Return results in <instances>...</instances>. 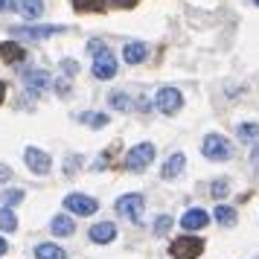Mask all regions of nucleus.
<instances>
[{"label": "nucleus", "mask_w": 259, "mask_h": 259, "mask_svg": "<svg viewBox=\"0 0 259 259\" xmlns=\"http://www.w3.org/2000/svg\"><path fill=\"white\" fill-rule=\"evenodd\" d=\"M201 152H204L207 160H222L224 163V160L233 157V143L227 137H222V134H207L204 143H201Z\"/></svg>", "instance_id": "1"}, {"label": "nucleus", "mask_w": 259, "mask_h": 259, "mask_svg": "<svg viewBox=\"0 0 259 259\" xmlns=\"http://www.w3.org/2000/svg\"><path fill=\"white\" fill-rule=\"evenodd\" d=\"M201 250H204L201 239H195V236H178L169 245V256L172 259H195V256H201Z\"/></svg>", "instance_id": "2"}, {"label": "nucleus", "mask_w": 259, "mask_h": 259, "mask_svg": "<svg viewBox=\"0 0 259 259\" xmlns=\"http://www.w3.org/2000/svg\"><path fill=\"white\" fill-rule=\"evenodd\" d=\"M152 160H154V146L152 143H140V146H134V149L125 154L122 166H125L128 172H143V169H149Z\"/></svg>", "instance_id": "3"}, {"label": "nucleus", "mask_w": 259, "mask_h": 259, "mask_svg": "<svg viewBox=\"0 0 259 259\" xmlns=\"http://www.w3.org/2000/svg\"><path fill=\"white\" fill-rule=\"evenodd\" d=\"M143 210H146V201H143L140 192H128L117 201V212L134 224H143Z\"/></svg>", "instance_id": "4"}, {"label": "nucleus", "mask_w": 259, "mask_h": 259, "mask_svg": "<svg viewBox=\"0 0 259 259\" xmlns=\"http://www.w3.org/2000/svg\"><path fill=\"white\" fill-rule=\"evenodd\" d=\"M154 105H157V111H160V114L172 117V114H178V111H181V105H184V96H181V91H178V88H160V91H157V99H154Z\"/></svg>", "instance_id": "5"}, {"label": "nucleus", "mask_w": 259, "mask_h": 259, "mask_svg": "<svg viewBox=\"0 0 259 259\" xmlns=\"http://www.w3.org/2000/svg\"><path fill=\"white\" fill-rule=\"evenodd\" d=\"M64 207L73 212V215H94L99 210V201L91 198V195H79V192H70L64 198Z\"/></svg>", "instance_id": "6"}, {"label": "nucleus", "mask_w": 259, "mask_h": 259, "mask_svg": "<svg viewBox=\"0 0 259 259\" xmlns=\"http://www.w3.org/2000/svg\"><path fill=\"white\" fill-rule=\"evenodd\" d=\"M24 160H26V166L32 169V175H47L50 172V166H53V157H50L44 149H26V154H24Z\"/></svg>", "instance_id": "7"}, {"label": "nucleus", "mask_w": 259, "mask_h": 259, "mask_svg": "<svg viewBox=\"0 0 259 259\" xmlns=\"http://www.w3.org/2000/svg\"><path fill=\"white\" fill-rule=\"evenodd\" d=\"M94 76L96 79H114L117 76V59L111 56V53H99L94 59Z\"/></svg>", "instance_id": "8"}, {"label": "nucleus", "mask_w": 259, "mask_h": 259, "mask_svg": "<svg viewBox=\"0 0 259 259\" xmlns=\"http://www.w3.org/2000/svg\"><path fill=\"white\" fill-rule=\"evenodd\" d=\"M24 82H26V91H32V94L38 96V94H44V91H47L53 79H50L47 70H26L24 73Z\"/></svg>", "instance_id": "9"}, {"label": "nucleus", "mask_w": 259, "mask_h": 259, "mask_svg": "<svg viewBox=\"0 0 259 259\" xmlns=\"http://www.w3.org/2000/svg\"><path fill=\"white\" fill-rule=\"evenodd\" d=\"M91 242H94V245H111V242H114V239H117V227H114V224L111 222H99V224H94V227H91Z\"/></svg>", "instance_id": "10"}, {"label": "nucleus", "mask_w": 259, "mask_h": 259, "mask_svg": "<svg viewBox=\"0 0 259 259\" xmlns=\"http://www.w3.org/2000/svg\"><path fill=\"white\" fill-rule=\"evenodd\" d=\"M207 224H210V215L201 210V207L187 210L184 212V219H181V227H184V230H204Z\"/></svg>", "instance_id": "11"}, {"label": "nucleus", "mask_w": 259, "mask_h": 259, "mask_svg": "<svg viewBox=\"0 0 259 259\" xmlns=\"http://www.w3.org/2000/svg\"><path fill=\"white\" fill-rule=\"evenodd\" d=\"M56 32H64V26H12V35L24 38H50Z\"/></svg>", "instance_id": "12"}, {"label": "nucleus", "mask_w": 259, "mask_h": 259, "mask_svg": "<svg viewBox=\"0 0 259 259\" xmlns=\"http://www.w3.org/2000/svg\"><path fill=\"white\" fill-rule=\"evenodd\" d=\"M146 56H149V47H146L143 41H128V44L122 47V59L128 61V64H140Z\"/></svg>", "instance_id": "13"}, {"label": "nucleus", "mask_w": 259, "mask_h": 259, "mask_svg": "<svg viewBox=\"0 0 259 259\" xmlns=\"http://www.w3.org/2000/svg\"><path fill=\"white\" fill-rule=\"evenodd\" d=\"M0 56L6 64H18L21 59H26V50L18 41H6V44H0Z\"/></svg>", "instance_id": "14"}, {"label": "nucleus", "mask_w": 259, "mask_h": 259, "mask_svg": "<svg viewBox=\"0 0 259 259\" xmlns=\"http://www.w3.org/2000/svg\"><path fill=\"white\" fill-rule=\"evenodd\" d=\"M184 166H187V157H184L181 152H175V154H172V157L163 163V172H160V175H163L166 181H172V178H178L181 172H184Z\"/></svg>", "instance_id": "15"}, {"label": "nucleus", "mask_w": 259, "mask_h": 259, "mask_svg": "<svg viewBox=\"0 0 259 259\" xmlns=\"http://www.w3.org/2000/svg\"><path fill=\"white\" fill-rule=\"evenodd\" d=\"M212 219H215L219 224H224V227H233L239 215H236L233 207H227V204H215V210H212Z\"/></svg>", "instance_id": "16"}, {"label": "nucleus", "mask_w": 259, "mask_h": 259, "mask_svg": "<svg viewBox=\"0 0 259 259\" xmlns=\"http://www.w3.org/2000/svg\"><path fill=\"white\" fill-rule=\"evenodd\" d=\"M50 230H53L56 236H70L73 230H76V222H73L70 215H56L53 224H50Z\"/></svg>", "instance_id": "17"}, {"label": "nucleus", "mask_w": 259, "mask_h": 259, "mask_svg": "<svg viewBox=\"0 0 259 259\" xmlns=\"http://www.w3.org/2000/svg\"><path fill=\"white\" fill-rule=\"evenodd\" d=\"M35 259H67V253L61 250L59 245H50V242H41L35 247Z\"/></svg>", "instance_id": "18"}, {"label": "nucleus", "mask_w": 259, "mask_h": 259, "mask_svg": "<svg viewBox=\"0 0 259 259\" xmlns=\"http://www.w3.org/2000/svg\"><path fill=\"white\" fill-rule=\"evenodd\" d=\"M18 6L26 18H41L44 15V0H18Z\"/></svg>", "instance_id": "19"}, {"label": "nucleus", "mask_w": 259, "mask_h": 259, "mask_svg": "<svg viewBox=\"0 0 259 259\" xmlns=\"http://www.w3.org/2000/svg\"><path fill=\"white\" fill-rule=\"evenodd\" d=\"M0 230L3 233H15L18 230V219H15V212L9 207H0Z\"/></svg>", "instance_id": "20"}, {"label": "nucleus", "mask_w": 259, "mask_h": 259, "mask_svg": "<svg viewBox=\"0 0 259 259\" xmlns=\"http://www.w3.org/2000/svg\"><path fill=\"white\" fill-rule=\"evenodd\" d=\"M76 12H102L105 9V0H73Z\"/></svg>", "instance_id": "21"}, {"label": "nucleus", "mask_w": 259, "mask_h": 259, "mask_svg": "<svg viewBox=\"0 0 259 259\" xmlns=\"http://www.w3.org/2000/svg\"><path fill=\"white\" fill-rule=\"evenodd\" d=\"M236 134H239L242 140H256L259 137V125L256 122H242V125L236 128Z\"/></svg>", "instance_id": "22"}, {"label": "nucleus", "mask_w": 259, "mask_h": 259, "mask_svg": "<svg viewBox=\"0 0 259 259\" xmlns=\"http://www.w3.org/2000/svg\"><path fill=\"white\" fill-rule=\"evenodd\" d=\"M0 198H3V207L12 210V207H18V204L24 201V189H9V192H3Z\"/></svg>", "instance_id": "23"}, {"label": "nucleus", "mask_w": 259, "mask_h": 259, "mask_svg": "<svg viewBox=\"0 0 259 259\" xmlns=\"http://www.w3.org/2000/svg\"><path fill=\"white\" fill-rule=\"evenodd\" d=\"M79 122H88V125H96V128H102V125H108V114H79Z\"/></svg>", "instance_id": "24"}, {"label": "nucleus", "mask_w": 259, "mask_h": 259, "mask_svg": "<svg viewBox=\"0 0 259 259\" xmlns=\"http://www.w3.org/2000/svg\"><path fill=\"white\" fill-rule=\"evenodd\" d=\"M111 105L117 108V111H128V108H131V96L128 94H119V91H117V94H111Z\"/></svg>", "instance_id": "25"}, {"label": "nucleus", "mask_w": 259, "mask_h": 259, "mask_svg": "<svg viewBox=\"0 0 259 259\" xmlns=\"http://www.w3.org/2000/svg\"><path fill=\"white\" fill-rule=\"evenodd\" d=\"M169 227H172V215H157V222H154V233L166 236L169 233Z\"/></svg>", "instance_id": "26"}, {"label": "nucleus", "mask_w": 259, "mask_h": 259, "mask_svg": "<svg viewBox=\"0 0 259 259\" xmlns=\"http://www.w3.org/2000/svg\"><path fill=\"white\" fill-rule=\"evenodd\" d=\"M210 192H212V198H224L227 195V181H215L210 187Z\"/></svg>", "instance_id": "27"}, {"label": "nucleus", "mask_w": 259, "mask_h": 259, "mask_svg": "<svg viewBox=\"0 0 259 259\" xmlns=\"http://www.w3.org/2000/svg\"><path fill=\"white\" fill-rule=\"evenodd\" d=\"M18 9V0H0V15L3 12H15Z\"/></svg>", "instance_id": "28"}, {"label": "nucleus", "mask_w": 259, "mask_h": 259, "mask_svg": "<svg viewBox=\"0 0 259 259\" xmlns=\"http://www.w3.org/2000/svg\"><path fill=\"white\" fill-rule=\"evenodd\" d=\"M137 3H140V0H114V6H117V9H134Z\"/></svg>", "instance_id": "29"}, {"label": "nucleus", "mask_w": 259, "mask_h": 259, "mask_svg": "<svg viewBox=\"0 0 259 259\" xmlns=\"http://www.w3.org/2000/svg\"><path fill=\"white\" fill-rule=\"evenodd\" d=\"M61 67H64L67 73H79V64H76V61H70V59H67V61H61Z\"/></svg>", "instance_id": "30"}, {"label": "nucleus", "mask_w": 259, "mask_h": 259, "mask_svg": "<svg viewBox=\"0 0 259 259\" xmlns=\"http://www.w3.org/2000/svg\"><path fill=\"white\" fill-rule=\"evenodd\" d=\"M12 178V166H3L0 163V181H9Z\"/></svg>", "instance_id": "31"}, {"label": "nucleus", "mask_w": 259, "mask_h": 259, "mask_svg": "<svg viewBox=\"0 0 259 259\" xmlns=\"http://www.w3.org/2000/svg\"><path fill=\"white\" fill-rule=\"evenodd\" d=\"M6 250H9V245H6V239H0V256H3Z\"/></svg>", "instance_id": "32"}, {"label": "nucleus", "mask_w": 259, "mask_h": 259, "mask_svg": "<svg viewBox=\"0 0 259 259\" xmlns=\"http://www.w3.org/2000/svg\"><path fill=\"white\" fill-rule=\"evenodd\" d=\"M250 157H253V163L259 166V146H256V149H253V154H250Z\"/></svg>", "instance_id": "33"}, {"label": "nucleus", "mask_w": 259, "mask_h": 259, "mask_svg": "<svg viewBox=\"0 0 259 259\" xmlns=\"http://www.w3.org/2000/svg\"><path fill=\"white\" fill-rule=\"evenodd\" d=\"M3 96H6V82H0V102H3Z\"/></svg>", "instance_id": "34"}, {"label": "nucleus", "mask_w": 259, "mask_h": 259, "mask_svg": "<svg viewBox=\"0 0 259 259\" xmlns=\"http://www.w3.org/2000/svg\"><path fill=\"white\" fill-rule=\"evenodd\" d=\"M253 3H256V6H259V0H253Z\"/></svg>", "instance_id": "35"}]
</instances>
